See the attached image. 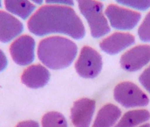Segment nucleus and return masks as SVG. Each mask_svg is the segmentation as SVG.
<instances>
[{
  "instance_id": "412c9836",
  "label": "nucleus",
  "mask_w": 150,
  "mask_h": 127,
  "mask_svg": "<svg viewBox=\"0 0 150 127\" xmlns=\"http://www.w3.org/2000/svg\"><path fill=\"white\" fill-rule=\"evenodd\" d=\"M16 127H39V125L35 121L28 120L19 122Z\"/></svg>"
},
{
  "instance_id": "ddd939ff",
  "label": "nucleus",
  "mask_w": 150,
  "mask_h": 127,
  "mask_svg": "<svg viewBox=\"0 0 150 127\" xmlns=\"http://www.w3.org/2000/svg\"><path fill=\"white\" fill-rule=\"evenodd\" d=\"M121 115V111L117 106L105 104L98 111L92 127H112Z\"/></svg>"
},
{
  "instance_id": "6ab92c4d",
  "label": "nucleus",
  "mask_w": 150,
  "mask_h": 127,
  "mask_svg": "<svg viewBox=\"0 0 150 127\" xmlns=\"http://www.w3.org/2000/svg\"><path fill=\"white\" fill-rule=\"evenodd\" d=\"M139 82L150 93V65L139 76Z\"/></svg>"
},
{
  "instance_id": "423d86ee",
  "label": "nucleus",
  "mask_w": 150,
  "mask_h": 127,
  "mask_svg": "<svg viewBox=\"0 0 150 127\" xmlns=\"http://www.w3.org/2000/svg\"><path fill=\"white\" fill-rule=\"evenodd\" d=\"M77 73L84 78L93 79L100 73L103 67L101 55L90 46H84L75 63Z\"/></svg>"
},
{
  "instance_id": "9d476101",
  "label": "nucleus",
  "mask_w": 150,
  "mask_h": 127,
  "mask_svg": "<svg viewBox=\"0 0 150 127\" xmlns=\"http://www.w3.org/2000/svg\"><path fill=\"white\" fill-rule=\"evenodd\" d=\"M96 108V101L87 98L76 101L71 109L70 118L75 127H89Z\"/></svg>"
},
{
  "instance_id": "f257e3e1",
  "label": "nucleus",
  "mask_w": 150,
  "mask_h": 127,
  "mask_svg": "<svg viewBox=\"0 0 150 127\" xmlns=\"http://www.w3.org/2000/svg\"><path fill=\"white\" fill-rule=\"evenodd\" d=\"M27 27L39 37L58 34L80 40L86 34L84 25L74 9L63 5H42L28 18Z\"/></svg>"
},
{
  "instance_id": "5701e85b",
  "label": "nucleus",
  "mask_w": 150,
  "mask_h": 127,
  "mask_svg": "<svg viewBox=\"0 0 150 127\" xmlns=\"http://www.w3.org/2000/svg\"><path fill=\"white\" fill-rule=\"evenodd\" d=\"M30 1H31L35 4H37V5H41L44 1L43 0H30Z\"/></svg>"
},
{
  "instance_id": "39448f33",
  "label": "nucleus",
  "mask_w": 150,
  "mask_h": 127,
  "mask_svg": "<svg viewBox=\"0 0 150 127\" xmlns=\"http://www.w3.org/2000/svg\"><path fill=\"white\" fill-rule=\"evenodd\" d=\"M114 97L116 101L126 108L146 106L149 101L145 93L131 82L118 83L114 89Z\"/></svg>"
},
{
  "instance_id": "393cba45",
  "label": "nucleus",
  "mask_w": 150,
  "mask_h": 127,
  "mask_svg": "<svg viewBox=\"0 0 150 127\" xmlns=\"http://www.w3.org/2000/svg\"><path fill=\"white\" fill-rule=\"evenodd\" d=\"M2 5V0H0V8H1Z\"/></svg>"
},
{
  "instance_id": "4468645a",
  "label": "nucleus",
  "mask_w": 150,
  "mask_h": 127,
  "mask_svg": "<svg viewBox=\"0 0 150 127\" xmlns=\"http://www.w3.org/2000/svg\"><path fill=\"white\" fill-rule=\"evenodd\" d=\"M6 11L25 20L36 10V5L30 0H2Z\"/></svg>"
},
{
  "instance_id": "aec40b11",
  "label": "nucleus",
  "mask_w": 150,
  "mask_h": 127,
  "mask_svg": "<svg viewBox=\"0 0 150 127\" xmlns=\"http://www.w3.org/2000/svg\"><path fill=\"white\" fill-rule=\"evenodd\" d=\"M46 4L71 6L74 4V0H43Z\"/></svg>"
},
{
  "instance_id": "2eb2a0df",
  "label": "nucleus",
  "mask_w": 150,
  "mask_h": 127,
  "mask_svg": "<svg viewBox=\"0 0 150 127\" xmlns=\"http://www.w3.org/2000/svg\"><path fill=\"white\" fill-rule=\"evenodd\" d=\"M150 118V113L146 110H135L127 112L114 127H134Z\"/></svg>"
},
{
  "instance_id": "9b49d317",
  "label": "nucleus",
  "mask_w": 150,
  "mask_h": 127,
  "mask_svg": "<svg viewBox=\"0 0 150 127\" xmlns=\"http://www.w3.org/2000/svg\"><path fill=\"white\" fill-rule=\"evenodd\" d=\"M135 43V37L129 33L115 32L104 38L99 44L102 51L110 55L117 54Z\"/></svg>"
},
{
  "instance_id": "1a4fd4ad",
  "label": "nucleus",
  "mask_w": 150,
  "mask_h": 127,
  "mask_svg": "<svg viewBox=\"0 0 150 127\" xmlns=\"http://www.w3.org/2000/svg\"><path fill=\"white\" fill-rule=\"evenodd\" d=\"M23 23L17 16L6 10L0 9V41L9 43L23 31Z\"/></svg>"
},
{
  "instance_id": "a211bd4d",
  "label": "nucleus",
  "mask_w": 150,
  "mask_h": 127,
  "mask_svg": "<svg viewBox=\"0 0 150 127\" xmlns=\"http://www.w3.org/2000/svg\"><path fill=\"white\" fill-rule=\"evenodd\" d=\"M138 35L142 41L150 43V11L139 25L138 29Z\"/></svg>"
},
{
  "instance_id": "4be33fe9",
  "label": "nucleus",
  "mask_w": 150,
  "mask_h": 127,
  "mask_svg": "<svg viewBox=\"0 0 150 127\" xmlns=\"http://www.w3.org/2000/svg\"><path fill=\"white\" fill-rule=\"evenodd\" d=\"M8 65V59L4 52L0 49V72L4 70Z\"/></svg>"
},
{
  "instance_id": "f8f14e48",
  "label": "nucleus",
  "mask_w": 150,
  "mask_h": 127,
  "mask_svg": "<svg viewBox=\"0 0 150 127\" xmlns=\"http://www.w3.org/2000/svg\"><path fill=\"white\" fill-rule=\"evenodd\" d=\"M49 70L41 64L29 66L21 75L23 84L32 89H38L45 86L50 79Z\"/></svg>"
},
{
  "instance_id": "dca6fc26",
  "label": "nucleus",
  "mask_w": 150,
  "mask_h": 127,
  "mask_svg": "<svg viewBox=\"0 0 150 127\" xmlns=\"http://www.w3.org/2000/svg\"><path fill=\"white\" fill-rule=\"evenodd\" d=\"M42 127H67L64 117L60 112L52 111L45 114L42 119Z\"/></svg>"
},
{
  "instance_id": "f3484780",
  "label": "nucleus",
  "mask_w": 150,
  "mask_h": 127,
  "mask_svg": "<svg viewBox=\"0 0 150 127\" xmlns=\"http://www.w3.org/2000/svg\"><path fill=\"white\" fill-rule=\"evenodd\" d=\"M118 3L137 10L145 11L150 8V0H115Z\"/></svg>"
},
{
  "instance_id": "20e7f679",
  "label": "nucleus",
  "mask_w": 150,
  "mask_h": 127,
  "mask_svg": "<svg viewBox=\"0 0 150 127\" xmlns=\"http://www.w3.org/2000/svg\"><path fill=\"white\" fill-rule=\"evenodd\" d=\"M110 26L113 29L120 30L133 29L141 18L139 12L118 6L110 4L104 10Z\"/></svg>"
},
{
  "instance_id": "0eeeda50",
  "label": "nucleus",
  "mask_w": 150,
  "mask_h": 127,
  "mask_svg": "<svg viewBox=\"0 0 150 127\" xmlns=\"http://www.w3.org/2000/svg\"><path fill=\"white\" fill-rule=\"evenodd\" d=\"M35 45L34 38L28 34L16 37L9 47V52L13 61L21 66L30 64L35 59Z\"/></svg>"
},
{
  "instance_id": "7ed1b4c3",
  "label": "nucleus",
  "mask_w": 150,
  "mask_h": 127,
  "mask_svg": "<svg viewBox=\"0 0 150 127\" xmlns=\"http://www.w3.org/2000/svg\"><path fill=\"white\" fill-rule=\"evenodd\" d=\"M79 10L86 19L93 38H98L108 34L110 26L103 12L104 5L98 0H76Z\"/></svg>"
},
{
  "instance_id": "b1692460",
  "label": "nucleus",
  "mask_w": 150,
  "mask_h": 127,
  "mask_svg": "<svg viewBox=\"0 0 150 127\" xmlns=\"http://www.w3.org/2000/svg\"><path fill=\"white\" fill-rule=\"evenodd\" d=\"M139 127H150V124H144V125H142Z\"/></svg>"
},
{
  "instance_id": "6e6552de",
  "label": "nucleus",
  "mask_w": 150,
  "mask_h": 127,
  "mask_svg": "<svg viewBox=\"0 0 150 127\" xmlns=\"http://www.w3.org/2000/svg\"><path fill=\"white\" fill-rule=\"evenodd\" d=\"M150 62V45H137L124 53L120 60L121 68L128 72L139 70Z\"/></svg>"
},
{
  "instance_id": "f03ea898",
  "label": "nucleus",
  "mask_w": 150,
  "mask_h": 127,
  "mask_svg": "<svg viewBox=\"0 0 150 127\" xmlns=\"http://www.w3.org/2000/svg\"><path fill=\"white\" fill-rule=\"evenodd\" d=\"M77 46L71 40L61 36L46 37L38 44L37 55L46 67L58 70L69 66L76 57Z\"/></svg>"
}]
</instances>
